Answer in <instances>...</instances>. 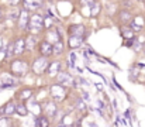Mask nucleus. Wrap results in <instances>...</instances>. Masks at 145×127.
Instances as JSON below:
<instances>
[{
    "label": "nucleus",
    "mask_w": 145,
    "mask_h": 127,
    "mask_svg": "<svg viewBox=\"0 0 145 127\" xmlns=\"http://www.w3.org/2000/svg\"><path fill=\"white\" fill-rule=\"evenodd\" d=\"M44 27V20L40 14H34L31 18H28V27L30 30H33L34 33H40Z\"/></svg>",
    "instance_id": "nucleus-1"
},
{
    "label": "nucleus",
    "mask_w": 145,
    "mask_h": 127,
    "mask_svg": "<svg viewBox=\"0 0 145 127\" xmlns=\"http://www.w3.org/2000/svg\"><path fill=\"white\" fill-rule=\"evenodd\" d=\"M28 71V65L24 61H14L11 64V72L16 76H24Z\"/></svg>",
    "instance_id": "nucleus-2"
},
{
    "label": "nucleus",
    "mask_w": 145,
    "mask_h": 127,
    "mask_svg": "<svg viewBox=\"0 0 145 127\" xmlns=\"http://www.w3.org/2000/svg\"><path fill=\"white\" fill-rule=\"evenodd\" d=\"M47 65H48L47 59H45L44 57H41V58L35 59V62H34V65H33V71H34L37 75H41L44 71H47Z\"/></svg>",
    "instance_id": "nucleus-3"
},
{
    "label": "nucleus",
    "mask_w": 145,
    "mask_h": 127,
    "mask_svg": "<svg viewBox=\"0 0 145 127\" xmlns=\"http://www.w3.org/2000/svg\"><path fill=\"white\" fill-rule=\"evenodd\" d=\"M51 93H52V97H55L56 100H61L65 97V90H63V86L61 85H55L51 88Z\"/></svg>",
    "instance_id": "nucleus-4"
},
{
    "label": "nucleus",
    "mask_w": 145,
    "mask_h": 127,
    "mask_svg": "<svg viewBox=\"0 0 145 127\" xmlns=\"http://www.w3.org/2000/svg\"><path fill=\"white\" fill-rule=\"evenodd\" d=\"M18 26L21 28H27L28 27V11L24 10V9L18 14Z\"/></svg>",
    "instance_id": "nucleus-5"
},
{
    "label": "nucleus",
    "mask_w": 145,
    "mask_h": 127,
    "mask_svg": "<svg viewBox=\"0 0 145 127\" xmlns=\"http://www.w3.org/2000/svg\"><path fill=\"white\" fill-rule=\"evenodd\" d=\"M40 52H41V55L45 58V57H48V55H51L52 54V45L49 44L48 41H41V44H40Z\"/></svg>",
    "instance_id": "nucleus-6"
},
{
    "label": "nucleus",
    "mask_w": 145,
    "mask_h": 127,
    "mask_svg": "<svg viewBox=\"0 0 145 127\" xmlns=\"http://www.w3.org/2000/svg\"><path fill=\"white\" fill-rule=\"evenodd\" d=\"M69 33H71V37H80L82 38V36L85 33V27L83 26H72L69 28Z\"/></svg>",
    "instance_id": "nucleus-7"
},
{
    "label": "nucleus",
    "mask_w": 145,
    "mask_h": 127,
    "mask_svg": "<svg viewBox=\"0 0 145 127\" xmlns=\"http://www.w3.org/2000/svg\"><path fill=\"white\" fill-rule=\"evenodd\" d=\"M59 69H61V62H58V61H55V62H51V64H49V66L47 68V71H48V75H51V76H55V75H58Z\"/></svg>",
    "instance_id": "nucleus-8"
},
{
    "label": "nucleus",
    "mask_w": 145,
    "mask_h": 127,
    "mask_svg": "<svg viewBox=\"0 0 145 127\" xmlns=\"http://www.w3.org/2000/svg\"><path fill=\"white\" fill-rule=\"evenodd\" d=\"M24 49H25V42L24 40H17L16 44H13V51H14V54H17V55H20V54H23L24 52Z\"/></svg>",
    "instance_id": "nucleus-9"
},
{
    "label": "nucleus",
    "mask_w": 145,
    "mask_h": 127,
    "mask_svg": "<svg viewBox=\"0 0 145 127\" xmlns=\"http://www.w3.org/2000/svg\"><path fill=\"white\" fill-rule=\"evenodd\" d=\"M59 82H61V84H63V86H69V85L73 84V79L71 78V75H69V74L63 72V74H61V75H59Z\"/></svg>",
    "instance_id": "nucleus-10"
},
{
    "label": "nucleus",
    "mask_w": 145,
    "mask_h": 127,
    "mask_svg": "<svg viewBox=\"0 0 145 127\" xmlns=\"http://www.w3.org/2000/svg\"><path fill=\"white\" fill-rule=\"evenodd\" d=\"M31 95H33V90H31V89H21V90L17 93V97L21 99V100H27V99L31 97Z\"/></svg>",
    "instance_id": "nucleus-11"
},
{
    "label": "nucleus",
    "mask_w": 145,
    "mask_h": 127,
    "mask_svg": "<svg viewBox=\"0 0 145 127\" xmlns=\"http://www.w3.org/2000/svg\"><path fill=\"white\" fill-rule=\"evenodd\" d=\"M14 109H16V106L13 105V102H8L6 106H3L0 109V114H11L14 112Z\"/></svg>",
    "instance_id": "nucleus-12"
},
{
    "label": "nucleus",
    "mask_w": 145,
    "mask_h": 127,
    "mask_svg": "<svg viewBox=\"0 0 145 127\" xmlns=\"http://www.w3.org/2000/svg\"><path fill=\"white\" fill-rule=\"evenodd\" d=\"M62 51H63V42H62V41L55 42V44L52 45V54H56V55H59Z\"/></svg>",
    "instance_id": "nucleus-13"
},
{
    "label": "nucleus",
    "mask_w": 145,
    "mask_h": 127,
    "mask_svg": "<svg viewBox=\"0 0 145 127\" xmlns=\"http://www.w3.org/2000/svg\"><path fill=\"white\" fill-rule=\"evenodd\" d=\"M82 44V38L80 37H71L69 38V47L71 48H78Z\"/></svg>",
    "instance_id": "nucleus-14"
},
{
    "label": "nucleus",
    "mask_w": 145,
    "mask_h": 127,
    "mask_svg": "<svg viewBox=\"0 0 145 127\" xmlns=\"http://www.w3.org/2000/svg\"><path fill=\"white\" fill-rule=\"evenodd\" d=\"M24 6H25L24 10H28V9L34 10V9H38L41 6V3L40 1H24Z\"/></svg>",
    "instance_id": "nucleus-15"
},
{
    "label": "nucleus",
    "mask_w": 145,
    "mask_h": 127,
    "mask_svg": "<svg viewBox=\"0 0 145 127\" xmlns=\"http://www.w3.org/2000/svg\"><path fill=\"white\" fill-rule=\"evenodd\" d=\"M14 112H16V113H18L20 116H25V114H27V110H25V106H24L23 103H20V105H17V106H16V109H14Z\"/></svg>",
    "instance_id": "nucleus-16"
},
{
    "label": "nucleus",
    "mask_w": 145,
    "mask_h": 127,
    "mask_svg": "<svg viewBox=\"0 0 145 127\" xmlns=\"http://www.w3.org/2000/svg\"><path fill=\"white\" fill-rule=\"evenodd\" d=\"M121 34H123L124 38H131L133 37V30L128 28V27H123L121 28Z\"/></svg>",
    "instance_id": "nucleus-17"
},
{
    "label": "nucleus",
    "mask_w": 145,
    "mask_h": 127,
    "mask_svg": "<svg viewBox=\"0 0 145 127\" xmlns=\"http://www.w3.org/2000/svg\"><path fill=\"white\" fill-rule=\"evenodd\" d=\"M38 127H49V120L45 116L38 117Z\"/></svg>",
    "instance_id": "nucleus-18"
},
{
    "label": "nucleus",
    "mask_w": 145,
    "mask_h": 127,
    "mask_svg": "<svg viewBox=\"0 0 145 127\" xmlns=\"http://www.w3.org/2000/svg\"><path fill=\"white\" fill-rule=\"evenodd\" d=\"M120 18H121V21L127 23V21L131 20V14L128 11H120Z\"/></svg>",
    "instance_id": "nucleus-19"
},
{
    "label": "nucleus",
    "mask_w": 145,
    "mask_h": 127,
    "mask_svg": "<svg viewBox=\"0 0 145 127\" xmlns=\"http://www.w3.org/2000/svg\"><path fill=\"white\" fill-rule=\"evenodd\" d=\"M35 41H37V38H35L34 36L28 37V38H27V41H24L25 42V48H33V47H34V44H35Z\"/></svg>",
    "instance_id": "nucleus-20"
},
{
    "label": "nucleus",
    "mask_w": 145,
    "mask_h": 127,
    "mask_svg": "<svg viewBox=\"0 0 145 127\" xmlns=\"http://www.w3.org/2000/svg\"><path fill=\"white\" fill-rule=\"evenodd\" d=\"M55 112H56V106L54 103H48L47 105V113H48V116H54Z\"/></svg>",
    "instance_id": "nucleus-21"
},
{
    "label": "nucleus",
    "mask_w": 145,
    "mask_h": 127,
    "mask_svg": "<svg viewBox=\"0 0 145 127\" xmlns=\"http://www.w3.org/2000/svg\"><path fill=\"white\" fill-rule=\"evenodd\" d=\"M11 126V120L10 119H1L0 120V127H10Z\"/></svg>",
    "instance_id": "nucleus-22"
},
{
    "label": "nucleus",
    "mask_w": 145,
    "mask_h": 127,
    "mask_svg": "<svg viewBox=\"0 0 145 127\" xmlns=\"http://www.w3.org/2000/svg\"><path fill=\"white\" fill-rule=\"evenodd\" d=\"M99 11H100V6L97 4V6H95V7H93V10H92V16H96V14H99Z\"/></svg>",
    "instance_id": "nucleus-23"
},
{
    "label": "nucleus",
    "mask_w": 145,
    "mask_h": 127,
    "mask_svg": "<svg viewBox=\"0 0 145 127\" xmlns=\"http://www.w3.org/2000/svg\"><path fill=\"white\" fill-rule=\"evenodd\" d=\"M0 18H1V9H0Z\"/></svg>",
    "instance_id": "nucleus-24"
}]
</instances>
